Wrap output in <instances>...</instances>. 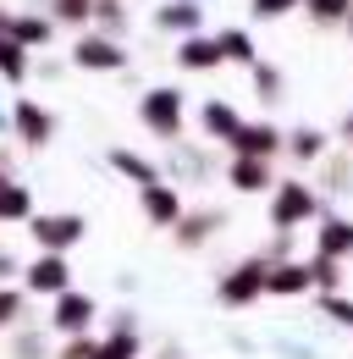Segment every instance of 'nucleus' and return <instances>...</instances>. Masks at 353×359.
<instances>
[{
    "mask_svg": "<svg viewBox=\"0 0 353 359\" xmlns=\"http://www.w3.org/2000/svg\"><path fill=\"white\" fill-rule=\"evenodd\" d=\"M182 100H188L182 89L155 83V89L138 100V122H144L155 138H166V144H172V138H182Z\"/></svg>",
    "mask_w": 353,
    "mask_h": 359,
    "instance_id": "1",
    "label": "nucleus"
},
{
    "mask_svg": "<svg viewBox=\"0 0 353 359\" xmlns=\"http://www.w3.org/2000/svg\"><path fill=\"white\" fill-rule=\"evenodd\" d=\"M314 216H320V194H314L309 182H276V188H270V222L282 226V232L314 222Z\"/></svg>",
    "mask_w": 353,
    "mask_h": 359,
    "instance_id": "2",
    "label": "nucleus"
},
{
    "mask_svg": "<svg viewBox=\"0 0 353 359\" xmlns=\"http://www.w3.org/2000/svg\"><path fill=\"white\" fill-rule=\"evenodd\" d=\"M28 238L39 243V255H67L72 243L88 238V222L72 216V210H61V216H34V222H28Z\"/></svg>",
    "mask_w": 353,
    "mask_h": 359,
    "instance_id": "3",
    "label": "nucleus"
},
{
    "mask_svg": "<svg viewBox=\"0 0 353 359\" xmlns=\"http://www.w3.org/2000/svg\"><path fill=\"white\" fill-rule=\"evenodd\" d=\"M265 255H254V260H243V266H232L226 276H221V304L226 310H243V304H254V299H265Z\"/></svg>",
    "mask_w": 353,
    "mask_h": 359,
    "instance_id": "4",
    "label": "nucleus"
},
{
    "mask_svg": "<svg viewBox=\"0 0 353 359\" xmlns=\"http://www.w3.org/2000/svg\"><path fill=\"white\" fill-rule=\"evenodd\" d=\"M72 61L83 67V72H122L127 67V50L122 39H111V34H78V45H72Z\"/></svg>",
    "mask_w": 353,
    "mask_h": 359,
    "instance_id": "5",
    "label": "nucleus"
},
{
    "mask_svg": "<svg viewBox=\"0 0 353 359\" xmlns=\"http://www.w3.org/2000/svg\"><path fill=\"white\" fill-rule=\"evenodd\" d=\"M72 287V266L67 255H39L22 266V293H39V299H61Z\"/></svg>",
    "mask_w": 353,
    "mask_h": 359,
    "instance_id": "6",
    "label": "nucleus"
},
{
    "mask_svg": "<svg viewBox=\"0 0 353 359\" xmlns=\"http://www.w3.org/2000/svg\"><path fill=\"white\" fill-rule=\"evenodd\" d=\"M232 155H243V161H276L282 149H287V133L282 128H270V122H243L237 138L226 144Z\"/></svg>",
    "mask_w": 353,
    "mask_h": 359,
    "instance_id": "7",
    "label": "nucleus"
},
{
    "mask_svg": "<svg viewBox=\"0 0 353 359\" xmlns=\"http://www.w3.org/2000/svg\"><path fill=\"white\" fill-rule=\"evenodd\" d=\"M11 128H17V144L44 149V144L55 138V116L44 111L39 100H17V105H11Z\"/></svg>",
    "mask_w": 353,
    "mask_h": 359,
    "instance_id": "8",
    "label": "nucleus"
},
{
    "mask_svg": "<svg viewBox=\"0 0 353 359\" xmlns=\"http://www.w3.org/2000/svg\"><path fill=\"white\" fill-rule=\"evenodd\" d=\"M94 315H99V304H94L88 293H78V287H67V293L55 299V310H50V326H55V332H67V337H83Z\"/></svg>",
    "mask_w": 353,
    "mask_h": 359,
    "instance_id": "9",
    "label": "nucleus"
},
{
    "mask_svg": "<svg viewBox=\"0 0 353 359\" xmlns=\"http://www.w3.org/2000/svg\"><path fill=\"white\" fill-rule=\"evenodd\" d=\"M138 205H144L149 226H176V222H182V194H176L172 182H149V188H138Z\"/></svg>",
    "mask_w": 353,
    "mask_h": 359,
    "instance_id": "10",
    "label": "nucleus"
},
{
    "mask_svg": "<svg viewBox=\"0 0 353 359\" xmlns=\"http://www.w3.org/2000/svg\"><path fill=\"white\" fill-rule=\"evenodd\" d=\"M221 61H226V55H221L216 34H210V39H205V34H188V39L176 45V67H182V72H216Z\"/></svg>",
    "mask_w": 353,
    "mask_h": 359,
    "instance_id": "11",
    "label": "nucleus"
},
{
    "mask_svg": "<svg viewBox=\"0 0 353 359\" xmlns=\"http://www.w3.org/2000/svg\"><path fill=\"white\" fill-rule=\"evenodd\" d=\"M199 128H205V138H216V144H232V138H237V128H243V116L232 111V100H205Z\"/></svg>",
    "mask_w": 353,
    "mask_h": 359,
    "instance_id": "12",
    "label": "nucleus"
},
{
    "mask_svg": "<svg viewBox=\"0 0 353 359\" xmlns=\"http://www.w3.org/2000/svg\"><path fill=\"white\" fill-rule=\"evenodd\" d=\"M226 182H232L237 194H270V188H276V177H270V161H243V155H232Z\"/></svg>",
    "mask_w": 353,
    "mask_h": 359,
    "instance_id": "13",
    "label": "nucleus"
},
{
    "mask_svg": "<svg viewBox=\"0 0 353 359\" xmlns=\"http://www.w3.org/2000/svg\"><path fill=\"white\" fill-rule=\"evenodd\" d=\"M314 255H326V260H348V255H353V222H342V216L320 222V232H314Z\"/></svg>",
    "mask_w": 353,
    "mask_h": 359,
    "instance_id": "14",
    "label": "nucleus"
},
{
    "mask_svg": "<svg viewBox=\"0 0 353 359\" xmlns=\"http://www.w3.org/2000/svg\"><path fill=\"white\" fill-rule=\"evenodd\" d=\"M155 22L166 28V34H199V22H205V11H199V0H166L160 11H155Z\"/></svg>",
    "mask_w": 353,
    "mask_h": 359,
    "instance_id": "15",
    "label": "nucleus"
},
{
    "mask_svg": "<svg viewBox=\"0 0 353 359\" xmlns=\"http://www.w3.org/2000/svg\"><path fill=\"white\" fill-rule=\"evenodd\" d=\"M314 282H309V266L298 260H282V266L265 271V293H282V299H293V293H309Z\"/></svg>",
    "mask_w": 353,
    "mask_h": 359,
    "instance_id": "16",
    "label": "nucleus"
},
{
    "mask_svg": "<svg viewBox=\"0 0 353 359\" xmlns=\"http://www.w3.org/2000/svg\"><path fill=\"white\" fill-rule=\"evenodd\" d=\"M221 222H226L221 210H193V216L182 210V222H176V243H182V249H199V243H205Z\"/></svg>",
    "mask_w": 353,
    "mask_h": 359,
    "instance_id": "17",
    "label": "nucleus"
},
{
    "mask_svg": "<svg viewBox=\"0 0 353 359\" xmlns=\"http://www.w3.org/2000/svg\"><path fill=\"white\" fill-rule=\"evenodd\" d=\"M50 34H55V22H50V17H34V11H11V39H17L22 50L50 45Z\"/></svg>",
    "mask_w": 353,
    "mask_h": 359,
    "instance_id": "18",
    "label": "nucleus"
},
{
    "mask_svg": "<svg viewBox=\"0 0 353 359\" xmlns=\"http://www.w3.org/2000/svg\"><path fill=\"white\" fill-rule=\"evenodd\" d=\"M216 45H221V55L237 61V67H254V61H260V50H254V39H249V28H221Z\"/></svg>",
    "mask_w": 353,
    "mask_h": 359,
    "instance_id": "19",
    "label": "nucleus"
},
{
    "mask_svg": "<svg viewBox=\"0 0 353 359\" xmlns=\"http://www.w3.org/2000/svg\"><path fill=\"white\" fill-rule=\"evenodd\" d=\"M0 222H34V194L22 182H0Z\"/></svg>",
    "mask_w": 353,
    "mask_h": 359,
    "instance_id": "20",
    "label": "nucleus"
},
{
    "mask_svg": "<svg viewBox=\"0 0 353 359\" xmlns=\"http://www.w3.org/2000/svg\"><path fill=\"white\" fill-rule=\"evenodd\" d=\"M99 359H138V332H132V315L116 320V332L99 343Z\"/></svg>",
    "mask_w": 353,
    "mask_h": 359,
    "instance_id": "21",
    "label": "nucleus"
},
{
    "mask_svg": "<svg viewBox=\"0 0 353 359\" xmlns=\"http://www.w3.org/2000/svg\"><path fill=\"white\" fill-rule=\"evenodd\" d=\"M111 166L122 172V177H132L138 188H149V182H160V172L144 161V155H132V149H111Z\"/></svg>",
    "mask_w": 353,
    "mask_h": 359,
    "instance_id": "22",
    "label": "nucleus"
},
{
    "mask_svg": "<svg viewBox=\"0 0 353 359\" xmlns=\"http://www.w3.org/2000/svg\"><path fill=\"white\" fill-rule=\"evenodd\" d=\"M0 78H6V83H22V78H28V50L17 45L11 34H0Z\"/></svg>",
    "mask_w": 353,
    "mask_h": 359,
    "instance_id": "23",
    "label": "nucleus"
},
{
    "mask_svg": "<svg viewBox=\"0 0 353 359\" xmlns=\"http://www.w3.org/2000/svg\"><path fill=\"white\" fill-rule=\"evenodd\" d=\"M287 155H293V161H320V155H326V133H320V128L287 133Z\"/></svg>",
    "mask_w": 353,
    "mask_h": 359,
    "instance_id": "24",
    "label": "nucleus"
},
{
    "mask_svg": "<svg viewBox=\"0 0 353 359\" xmlns=\"http://www.w3.org/2000/svg\"><path fill=\"white\" fill-rule=\"evenodd\" d=\"M127 0H94V22H99V34H111V39H122V28H127V11H122Z\"/></svg>",
    "mask_w": 353,
    "mask_h": 359,
    "instance_id": "25",
    "label": "nucleus"
},
{
    "mask_svg": "<svg viewBox=\"0 0 353 359\" xmlns=\"http://www.w3.org/2000/svg\"><path fill=\"white\" fill-rule=\"evenodd\" d=\"M50 22H72V28H83V22H94V0H50Z\"/></svg>",
    "mask_w": 353,
    "mask_h": 359,
    "instance_id": "26",
    "label": "nucleus"
},
{
    "mask_svg": "<svg viewBox=\"0 0 353 359\" xmlns=\"http://www.w3.org/2000/svg\"><path fill=\"white\" fill-rule=\"evenodd\" d=\"M304 11L314 17V22L331 28V22H348V17H353V0H304Z\"/></svg>",
    "mask_w": 353,
    "mask_h": 359,
    "instance_id": "27",
    "label": "nucleus"
},
{
    "mask_svg": "<svg viewBox=\"0 0 353 359\" xmlns=\"http://www.w3.org/2000/svg\"><path fill=\"white\" fill-rule=\"evenodd\" d=\"M309 282H314V287H326V293H337V282H342V260L314 255V260H309Z\"/></svg>",
    "mask_w": 353,
    "mask_h": 359,
    "instance_id": "28",
    "label": "nucleus"
},
{
    "mask_svg": "<svg viewBox=\"0 0 353 359\" xmlns=\"http://www.w3.org/2000/svg\"><path fill=\"white\" fill-rule=\"evenodd\" d=\"M22 304H28L22 287H0V332H11V326L22 320Z\"/></svg>",
    "mask_w": 353,
    "mask_h": 359,
    "instance_id": "29",
    "label": "nucleus"
},
{
    "mask_svg": "<svg viewBox=\"0 0 353 359\" xmlns=\"http://www.w3.org/2000/svg\"><path fill=\"white\" fill-rule=\"evenodd\" d=\"M249 72H254V89H260V100H282V72H276L270 61H254Z\"/></svg>",
    "mask_w": 353,
    "mask_h": 359,
    "instance_id": "30",
    "label": "nucleus"
},
{
    "mask_svg": "<svg viewBox=\"0 0 353 359\" xmlns=\"http://www.w3.org/2000/svg\"><path fill=\"white\" fill-rule=\"evenodd\" d=\"M304 0H249V11L260 17V22H276V17H293Z\"/></svg>",
    "mask_w": 353,
    "mask_h": 359,
    "instance_id": "31",
    "label": "nucleus"
},
{
    "mask_svg": "<svg viewBox=\"0 0 353 359\" xmlns=\"http://www.w3.org/2000/svg\"><path fill=\"white\" fill-rule=\"evenodd\" d=\"M11 354H17V359H39V354H44V332H17Z\"/></svg>",
    "mask_w": 353,
    "mask_h": 359,
    "instance_id": "32",
    "label": "nucleus"
},
{
    "mask_svg": "<svg viewBox=\"0 0 353 359\" xmlns=\"http://www.w3.org/2000/svg\"><path fill=\"white\" fill-rule=\"evenodd\" d=\"M55 359H99V343H94V337L83 332V337H72V343H67V348H61Z\"/></svg>",
    "mask_w": 353,
    "mask_h": 359,
    "instance_id": "33",
    "label": "nucleus"
},
{
    "mask_svg": "<svg viewBox=\"0 0 353 359\" xmlns=\"http://www.w3.org/2000/svg\"><path fill=\"white\" fill-rule=\"evenodd\" d=\"M320 310H326V315H337L342 326H353V304H348V299H337V293H326V299H320Z\"/></svg>",
    "mask_w": 353,
    "mask_h": 359,
    "instance_id": "34",
    "label": "nucleus"
},
{
    "mask_svg": "<svg viewBox=\"0 0 353 359\" xmlns=\"http://www.w3.org/2000/svg\"><path fill=\"white\" fill-rule=\"evenodd\" d=\"M0 276H22V266H17V260H11L6 249H0Z\"/></svg>",
    "mask_w": 353,
    "mask_h": 359,
    "instance_id": "35",
    "label": "nucleus"
},
{
    "mask_svg": "<svg viewBox=\"0 0 353 359\" xmlns=\"http://www.w3.org/2000/svg\"><path fill=\"white\" fill-rule=\"evenodd\" d=\"M0 34H11V11H0Z\"/></svg>",
    "mask_w": 353,
    "mask_h": 359,
    "instance_id": "36",
    "label": "nucleus"
},
{
    "mask_svg": "<svg viewBox=\"0 0 353 359\" xmlns=\"http://www.w3.org/2000/svg\"><path fill=\"white\" fill-rule=\"evenodd\" d=\"M6 166H11V161H6V155H0V182H11V177H6Z\"/></svg>",
    "mask_w": 353,
    "mask_h": 359,
    "instance_id": "37",
    "label": "nucleus"
},
{
    "mask_svg": "<svg viewBox=\"0 0 353 359\" xmlns=\"http://www.w3.org/2000/svg\"><path fill=\"white\" fill-rule=\"evenodd\" d=\"M342 133H348V144H353V116H348V122H342Z\"/></svg>",
    "mask_w": 353,
    "mask_h": 359,
    "instance_id": "38",
    "label": "nucleus"
},
{
    "mask_svg": "<svg viewBox=\"0 0 353 359\" xmlns=\"http://www.w3.org/2000/svg\"><path fill=\"white\" fill-rule=\"evenodd\" d=\"M348 28H353V17H348Z\"/></svg>",
    "mask_w": 353,
    "mask_h": 359,
    "instance_id": "39",
    "label": "nucleus"
}]
</instances>
